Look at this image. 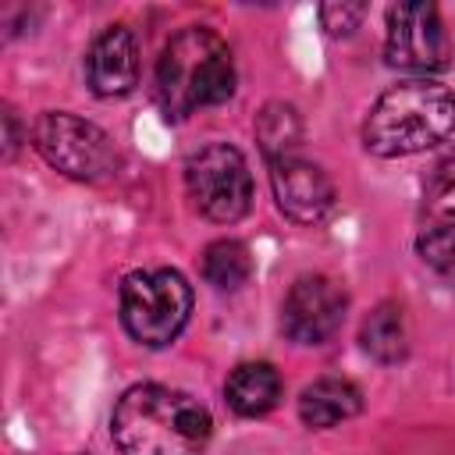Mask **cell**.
<instances>
[{"label":"cell","mask_w":455,"mask_h":455,"mask_svg":"<svg viewBox=\"0 0 455 455\" xmlns=\"http://www.w3.org/2000/svg\"><path fill=\"white\" fill-rule=\"evenodd\" d=\"M359 341H363V348H366L377 363H398V359H405L409 334H405V316H402V309H398L395 302H380V306L363 320Z\"/></svg>","instance_id":"13"},{"label":"cell","mask_w":455,"mask_h":455,"mask_svg":"<svg viewBox=\"0 0 455 455\" xmlns=\"http://www.w3.org/2000/svg\"><path fill=\"white\" fill-rule=\"evenodd\" d=\"M4 124H7V156H14V146H18V132H14V114H11V110L4 114Z\"/></svg>","instance_id":"19"},{"label":"cell","mask_w":455,"mask_h":455,"mask_svg":"<svg viewBox=\"0 0 455 455\" xmlns=\"http://www.w3.org/2000/svg\"><path fill=\"white\" fill-rule=\"evenodd\" d=\"M416 252L427 267L434 270H451L455 267V224H427L416 235Z\"/></svg>","instance_id":"17"},{"label":"cell","mask_w":455,"mask_h":455,"mask_svg":"<svg viewBox=\"0 0 455 455\" xmlns=\"http://www.w3.org/2000/svg\"><path fill=\"white\" fill-rule=\"evenodd\" d=\"M384 57L391 68L402 71H444L451 64V39L441 21V11L427 0L395 4L387 11V39Z\"/></svg>","instance_id":"7"},{"label":"cell","mask_w":455,"mask_h":455,"mask_svg":"<svg viewBox=\"0 0 455 455\" xmlns=\"http://www.w3.org/2000/svg\"><path fill=\"white\" fill-rule=\"evenodd\" d=\"M224 398L238 416H263L281 398V377L270 363H242L231 370Z\"/></svg>","instance_id":"12"},{"label":"cell","mask_w":455,"mask_h":455,"mask_svg":"<svg viewBox=\"0 0 455 455\" xmlns=\"http://www.w3.org/2000/svg\"><path fill=\"white\" fill-rule=\"evenodd\" d=\"M252 274V256L245 249V242L238 238H220L213 245H206L203 252V277L220 288V291H235L249 281Z\"/></svg>","instance_id":"15"},{"label":"cell","mask_w":455,"mask_h":455,"mask_svg":"<svg viewBox=\"0 0 455 455\" xmlns=\"http://www.w3.org/2000/svg\"><path fill=\"white\" fill-rule=\"evenodd\" d=\"M270 185L281 213L291 217L295 224H320L334 206L331 178L299 153L270 164Z\"/></svg>","instance_id":"9"},{"label":"cell","mask_w":455,"mask_h":455,"mask_svg":"<svg viewBox=\"0 0 455 455\" xmlns=\"http://www.w3.org/2000/svg\"><path fill=\"white\" fill-rule=\"evenodd\" d=\"M89 89L96 96H124L139 82V46L132 28L110 25L85 57Z\"/></svg>","instance_id":"10"},{"label":"cell","mask_w":455,"mask_h":455,"mask_svg":"<svg viewBox=\"0 0 455 455\" xmlns=\"http://www.w3.org/2000/svg\"><path fill=\"white\" fill-rule=\"evenodd\" d=\"M210 434V409L164 384L128 387L110 416V437L121 455H199Z\"/></svg>","instance_id":"1"},{"label":"cell","mask_w":455,"mask_h":455,"mask_svg":"<svg viewBox=\"0 0 455 455\" xmlns=\"http://www.w3.org/2000/svg\"><path fill=\"white\" fill-rule=\"evenodd\" d=\"M363 409V391L345 377H320L299 395V419L313 430L338 427Z\"/></svg>","instance_id":"11"},{"label":"cell","mask_w":455,"mask_h":455,"mask_svg":"<svg viewBox=\"0 0 455 455\" xmlns=\"http://www.w3.org/2000/svg\"><path fill=\"white\" fill-rule=\"evenodd\" d=\"M185 188L206 220L235 224L252 206V174L245 156L228 142H210L185 164Z\"/></svg>","instance_id":"6"},{"label":"cell","mask_w":455,"mask_h":455,"mask_svg":"<svg viewBox=\"0 0 455 455\" xmlns=\"http://www.w3.org/2000/svg\"><path fill=\"white\" fill-rule=\"evenodd\" d=\"M235 92V60L228 43L210 28H181L160 53L156 100L167 117L181 121L199 107L224 103Z\"/></svg>","instance_id":"3"},{"label":"cell","mask_w":455,"mask_h":455,"mask_svg":"<svg viewBox=\"0 0 455 455\" xmlns=\"http://www.w3.org/2000/svg\"><path fill=\"white\" fill-rule=\"evenodd\" d=\"M256 142L263 149V156L274 164V160H284V156H295L299 142H302V121L295 114L291 103H267L259 114H256Z\"/></svg>","instance_id":"14"},{"label":"cell","mask_w":455,"mask_h":455,"mask_svg":"<svg viewBox=\"0 0 455 455\" xmlns=\"http://www.w3.org/2000/svg\"><path fill=\"white\" fill-rule=\"evenodd\" d=\"M455 132V96L430 78L391 85L363 124V142L377 156H409L444 142Z\"/></svg>","instance_id":"2"},{"label":"cell","mask_w":455,"mask_h":455,"mask_svg":"<svg viewBox=\"0 0 455 455\" xmlns=\"http://www.w3.org/2000/svg\"><path fill=\"white\" fill-rule=\"evenodd\" d=\"M39 156L75 181H107L117 171V149L103 128L64 110L39 114L32 128Z\"/></svg>","instance_id":"5"},{"label":"cell","mask_w":455,"mask_h":455,"mask_svg":"<svg viewBox=\"0 0 455 455\" xmlns=\"http://www.w3.org/2000/svg\"><path fill=\"white\" fill-rule=\"evenodd\" d=\"M423 210L434 224H455V153L434 167L423 192Z\"/></svg>","instance_id":"16"},{"label":"cell","mask_w":455,"mask_h":455,"mask_svg":"<svg viewBox=\"0 0 455 455\" xmlns=\"http://www.w3.org/2000/svg\"><path fill=\"white\" fill-rule=\"evenodd\" d=\"M363 4H323L320 7V21H323V28L331 32V36H348L352 28H359V21H363Z\"/></svg>","instance_id":"18"},{"label":"cell","mask_w":455,"mask_h":455,"mask_svg":"<svg viewBox=\"0 0 455 455\" xmlns=\"http://www.w3.org/2000/svg\"><path fill=\"white\" fill-rule=\"evenodd\" d=\"M345 309H348V295L334 277L306 274L284 295L281 327L295 345H323L338 334Z\"/></svg>","instance_id":"8"},{"label":"cell","mask_w":455,"mask_h":455,"mask_svg":"<svg viewBox=\"0 0 455 455\" xmlns=\"http://www.w3.org/2000/svg\"><path fill=\"white\" fill-rule=\"evenodd\" d=\"M188 313H192V288L171 267L135 270L121 284V323L146 348L171 345L188 323Z\"/></svg>","instance_id":"4"}]
</instances>
